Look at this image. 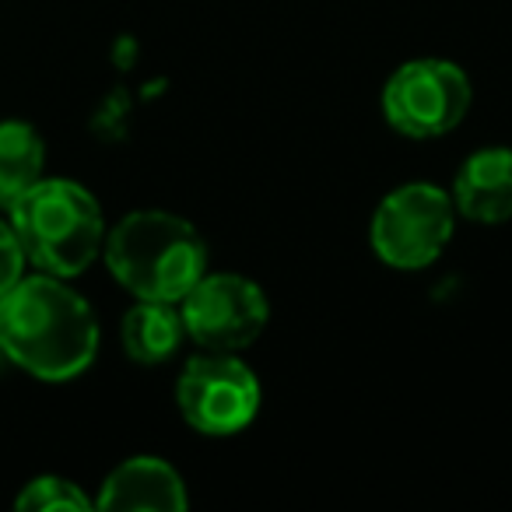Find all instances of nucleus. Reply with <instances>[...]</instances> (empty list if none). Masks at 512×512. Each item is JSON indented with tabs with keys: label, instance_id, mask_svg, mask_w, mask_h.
Returning a JSON list of instances; mask_svg holds the SVG:
<instances>
[{
	"label": "nucleus",
	"instance_id": "nucleus-1",
	"mask_svg": "<svg viewBox=\"0 0 512 512\" xmlns=\"http://www.w3.org/2000/svg\"><path fill=\"white\" fill-rule=\"evenodd\" d=\"M0 351L36 379L67 383L95 362L99 323L92 306L60 278H22L0 295Z\"/></svg>",
	"mask_w": 512,
	"mask_h": 512
},
{
	"label": "nucleus",
	"instance_id": "nucleus-2",
	"mask_svg": "<svg viewBox=\"0 0 512 512\" xmlns=\"http://www.w3.org/2000/svg\"><path fill=\"white\" fill-rule=\"evenodd\" d=\"M106 264L137 299L183 302L207 274V246L179 214L134 211L106 235Z\"/></svg>",
	"mask_w": 512,
	"mask_h": 512
},
{
	"label": "nucleus",
	"instance_id": "nucleus-3",
	"mask_svg": "<svg viewBox=\"0 0 512 512\" xmlns=\"http://www.w3.org/2000/svg\"><path fill=\"white\" fill-rule=\"evenodd\" d=\"M8 214L25 260L53 278L88 271L106 242L99 200L71 179H39L8 207Z\"/></svg>",
	"mask_w": 512,
	"mask_h": 512
},
{
	"label": "nucleus",
	"instance_id": "nucleus-4",
	"mask_svg": "<svg viewBox=\"0 0 512 512\" xmlns=\"http://www.w3.org/2000/svg\"><path fill=\"white\" fill-rule=\"evenodd\" d=\"M456 207L446 190L432 183H407L386 193L372 214V249L386 267L421 271L435 264L453 239Z\"/></svg>",
	"mask_w": 512,
	"mask_h": 512
},
{
	"label": "nucleus",
	"instance_id": "nucleus-5",
	"mask_svg": "<svg viewBox=\"0 0 512 512\" xmlns=\"http://www.w3.org/2000/svg\"><path fill=\"white\" fill-rule=\"evenodd\" d=\"M470 109V78L449 60H407L383 88V113L393 130L414 141L442 137Z\"/></svg>",
	"mask_w": 512,
	"mask_h": 512
},
{
	"label": "nucleus",
	"instance_id": "nucleus-6",
	"mask_svg": "<svg viewBox=\"0 0 512 512\" xmlns=\"http://www.w3.org/2000/svg\"><path fill=\"white\" fill-rule=\"evenodd\" d=\"M176 404L204 435H235L260 411V379L232 351H207L179 372Z\"/></svg>",
	"mask_w": 512,
	"mask_h": 512
},
{
	"label": "nucleus",
	"instance_id": "nucleus-7",
	"mask_svg": "<svg viewBox=\"0 0 512 512\" xmlns=\"http://www.w3.org/2000/svg\"><path fill=\"white\" fill-rule=\"evenodd\" d=\"M183 327L204 351H242L264 334L271 302L242 274H204L183 299Z\"/></svg>",
	"mask_w": 512,
	"mask_h": 512
},
{
	"label": "nucleus",
	"instance_id": "nucleus-8",
	"mask_svg": "<svg viewBox=\"0 0 512 512\" xmlns=\"http://www.w3.org/2000/svg\"><path fill=\"white\" fill-rule=\"evenodd\" d=\"M453 207L470 221L498 225L512 218V151L484 148L460 165L453 179Z\"/></svg>",
	"mask_w": 512,
	"mask_h": 512
},
{
	"label": "nucleus",
	"instance_id": "nucleus-9",
	"mask_svg": "<svg viewBox=\"0 0 512 512\" xmlns=\"http://www.w3.org/2000/svg\"><path fill=\"white\" fill-rule=\"evenodd\" d=\"M99 509H162L179 512L186 509V484L158 456H134V460L120 463L113 474L106 477L99 495Z\"/></svg>",
	"mask_w": 512,
	"mask_h": 512
},
{
	"label": "nucleus",
	"instance_id": "nucleus-10",
	"mask_svg": "<svg viewBox=\"0 0 512 512\" xmlns=\"http://www.w3.org/2000/svg\"><path fill=\"white\" fill-rule=\"evenodd\" d=\"M183 337L186 327L176 302L141 299L123 316V348L141 365H158L165 358H172L179 344H183Z\"/></svg>",
	"mask_w": 512,
	"mask_h": 512
},
{
	"label": "nucleus",
	"instance_id": "nucleus-11",
	"mask_svg": "<svg viewBox=\"0 0 512 512\" xmlns=\"http://www.w3.org/2000/svg\"><path fill=\"white\" fill-rule=\"evenodd\" d=\"M46 148L32 123L4 120L0 123V207L8 211L25 190L43 179Z\"/></svg>",
	"mask_w": 512,
	"mask_h": 512
},
{
	"label": "nucleus",
	"instance_id": "nucleus-12",
	"mask_svg": "<svg viewBox=\"0 0 512 512\" xmlns=\"http://www.w3.org/2000/svg\"><path fill=\"white\" fill-rule=\"evenodd\" d=\"M22 512H85L92 509L88 495L74 481L64 477H36L25 484V491L15 498Z\"/></svg>",
	"mask_w": 512,
	"mask_h": 512
},
{
	"label": "nucleus",
	"instance_id": "nucleus-13",
	"mask_svg": "<svg viewBox=\"0 0 512 512\" xmlns=\"http://www.w3.org/2000/svg\"><path fill=\"white\" fill-rule=\"evenodd\" d=\"M25 278V249L18 242L15 228L0 221V295H8Z\"/></svg>",
	"mask_w": 512,
	"mask_h": 512
},
{
	"label": "nucleus",
	"instance_id": "nucleus-14",
	"mask_svg": "<svg viewBox=\"0 0 512 512\" xmlns=\"http://www.w3.org/2000/svg\"><path fill=\"white\" fill-rule=\"evenodd\" d=\"M0 358H4V351H0Z\"/></svg>",
	"mask_w": 512,
	"mask_h": 512
}]
</instances>
